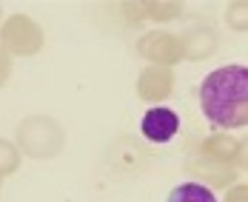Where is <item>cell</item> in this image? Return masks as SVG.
Masks as SVG:
<instances>
[{
  "label": "cell",
  "instance_id": "cell-1",
  "mask_svg": "<svg viewBox=\"0 0 248 202\" xmlns=\"http://www.w3.org/2000/svg\"><path fill=\"white\" fill-rule=\"evenodd\" d=\"M200 108L214 128H243L248 120V72L231 63L200 83Z\"/></svg>",
  "mask_w": 248,
  "mask_h": 202
},
{
  "label": "cell",
  "instance_id": "cell-2",
  "mask_svg": "<svg viewBox=\"0 0 248 202\" xmlns=\"http://www.w3.org/2000/svg\"><path fill=\"white\" fill-rule=\"evenodd\" d=\"M143 137L151 143H169L174 140V134L180 131V117L174 114L171 108H149L143 114Z\"/></svg>",
  "mask_w": 248,
  "mask_h": 202
},
{
  "label": "cell",
  "instance_id": "cell-3",
  "mask_svg": "<svg viewBox=\"0 0 248 202\" xmlns=\"http://www.w3.org/2000/svg\"><path fill=\"white\" fill-rule=\"evenodd\" d=\"M166 202H217V197H214L211 188H205L200 182H183L169 194Z\"/></svg>",
  "mask_w": 248,
  "mask_h": 202
}]
</instances>
